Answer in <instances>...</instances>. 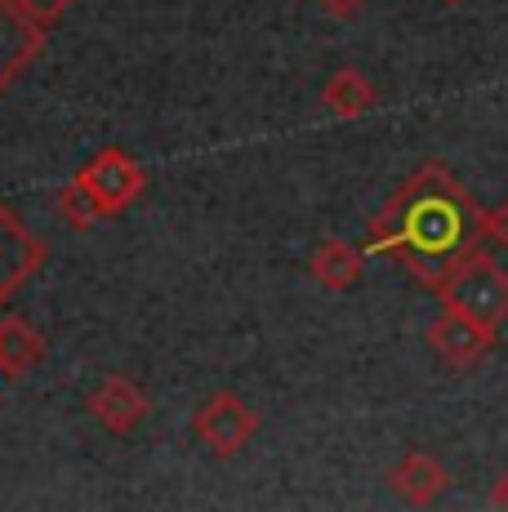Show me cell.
I'll use <instances>...</instances> for the list:
<instances>
[{
    "mask_svg": "<svg viewBox=\"0 0 508 512\" xmlns=\"http://www.w3.org/2000/svg\"><path fill=\"white\" fill-rule=\"evenodd\" d=\"M486 241L491 210H482L442 161H424L370 219L366 254H388L433 290L459 259L486 250Z\"/></svg>",
    "mask_w": 508,
    "mask_h": 512,
    "instance_id": "obj_1",
    "label": "cell"
},
{
    "mask_svg": "<svg viewBox=\"0 0 508 512\" xmlns=\"http://www.w3.org/2000/svg\"><path fill=\"white\" fill-rule=\"evenodd\" d=\"M433 290L442 299V308L468 312L482 326L500 330L508 321V268H500L486 250H473L468 259H459Z\"/></svg>",
    "mask_w": 508,
    "mask_h": 512,
    "instance_id": "obj_2",
    "label": "cell"
},
{
    "mask_svg": "<svg viewBox=\"0 0 508 512\" xmlns=\"http://www.w3.org/2000/svg\"><path fill=\"white\" fill-rule=\"evenodd\" d=\"M259 432V410L246 406L237 392H210L192 410V437L210 450L214 459H232L254 441Z\"/></svg>",
    "mask_w": 508,
    "mask_h": 512,
    "instance_id": "obj_3",
    "label": "cell"
},
{
    "mask_svg": "<svg viewBox=\"0 0 508 512\" xmlns=\"http://www.w3.org/2000/svg\"><path fill=\"white\" fill-rule=\"evenodd\" d=\"M76 183L99 201L103 219H112V214H125L134 201H139L143 187H148V174H143V165L134 161L125 147L112 143V147H99V152L76 170Z\"/></svg>",
    "mask_w": 508,
    "mask_h": 512,
    "instance_id": "obj_4",
    "label": "cell"
},
{
    "mask_svg": "<svg viewBox=\"0 0 508 512\" xmlns=\"http://www.w3.org/2000/svg\"><path fill=\"white\" fill-rule=\"evenodd\" d=\"M495 339H500L495 326H482V321H473L468 312H455V308H442L437 321L428 326V348L451 370H473L495 348Z\"/></svg>",
    "mask_w": 508,
    "mask_h": 512,
    "instance_id": "obj_5",
    "label": "cell"
},
{
    "mask_svg": "<svg viewBox=\"0 0 508 512\" xmlns=\"http://www.w3.org/2000/svg\"><path fill=\"white\" fill-rule=\"evenodd\" d=\"M85 410L94 415L99 428L116 432V437H130V432L143 428V419L152 415V401L134 379H125V374H107V379H99V388L85 397Z\"/></svg>",
    "mask_w": 508,
    "mask_h": 512,
    "instance_id": "obj_6",
    "label": "cell"
},
{
    "mask_svg": "<svg viewBox=\"0 0 508 512\" xmlns=\"http://www.w3.org/2000/svg\"><path fill=\"white\" fill-rule=\"evenodd\" d=\"M45 268V241L23 228L14 210L0 201V303Z\"/></svg>",
    "mask_w": 508,
    "mask_h": 512,
    "instance_id": "obj_7",
    "label": "cell"
},
{
    "mask_svg": "<svg viewBox=\"0 0 508 512\" xmlns=\"http://www.w3.org/2000/svg\"><path fill=\"white\" fill-rule=\"evenodd\" d=\"M45 32L18 0H0V90L23 72L32 58L45 54Z\"/></svg>",
    "mask_w": 508,
    "mask_h": 512,
    "instance_id": "obj_8",
    "label": "cell"
},
{
    "mask_svg": "<svg viewBox=\"0 0 508 512\" xmlns=\"http://www.w3.org/2000/svg\"><path fill=\"white\" fill-rule=\"evenodd\" d=\"M446 481H451V472L437 455H428V450H410L393 464L388 472V486L397 490V499H406L410 508H428L437 495L446 490Z\"/></svg>",
    "mask_w": 508,
    "mask_h": 512,
    "instance_id": "obj_9",
    "label": "cell"
},
{
    "mask_svg": "<svg viewBox=\"0 0 508 512\" xmlns=\"http://www.w3.org/2000/svg\"><path fill=\"white\" fill-rule=\"evenodd\" d=\"M50 343L45 334L23 317H0V374L5 379H27L45 361Z\"/></svg>",
    "mask_w": 508,
    "mask_h": 512,
    "instance_id": "obj_10",
    "label": "cell"
},
{
    "mask_svg": "<svg viewBox=\"0 0 508 512\" xmlns=\"http://www.w3.org/2000/svg\"><path fill=\"white\" fill-rule=\"evenodd\" d=\"M308 272L326 285V290H353V285L366 277V245H348V241H339V236H330V241L317 245Z\"/></svg>",
    "mask_w": 508,
    "mask_h": 512,
    "instance_id": "obj_11",
    "label": "cell"
},
{
    "mask_svg": "<svg viewBox=\"0 0 508 512\" xmlns=\"http://www.w3.org/2000/svg\"><path fill=\"white\" fill-rule=\"evenodd\" d=\"M321 103H326L335 116H344V121H357V116H366L370 107L379 103V90L366 72L339 67V72L326 81V90H321Z\"/></svg>",
    "mask_w": 508,
    "mask_h": 512,
    "instance_id": "obj_12",
    "label": "cell"
},
{
    "mask_svg": "<svg viewBox=\"0 0 508 512\" xmlns=\"http://www.w3.org/2000/svg\"><path fill=\"white\" fill-rule=\"evenodd\" d=\"M54 210L63 214V219L72 223V228H90V223H99V219H103L99 201H94V196L85 192V187L76 183V179H72V183H63V187L54 192Z\"/></svg>",
    "mask_w": 508,
    "mask_h": 512,
    "instance_id": "obj_13",
    "label": "cell"
},
{
    "mask_svg": "<svg viewBox=\"0 0 508 512\" xmlns=\"http://www.w3.org/2000/svg\"><path fill=\"white\" fill-rule=\"evenodd\" d=\"M18 5H23L27 14H32V18H36V23H41V27H54L58 18H63L67 9L76 5V0H18Z\"/></svg>",
    "mask_w": 508,
    "mask_h": 512,
    "instance_id": "obj_14",
    "label": "cell"
},
{
    "mask_svg": "<svg viewBox=\"0 0 508 512\" xmlns=\"http://www.w3.org/2000/svg\"><path fill=\"white\" fill-rule=\"evenodd\" d=\"M491 241H500L508 250V196L491 210Z\"/></svg>",
    "mask_w": 508,
    "mask_h": 512,
    "instance_id": "obj_15",
    "label": "cell"
},
{
    "mask_svg": "<svg viewBox=\"0 0 508 512\" xmlns=\"http://www.w3.org/2000/svg\"><path fill=\"white\" fill-rule=\"evenodd\" d=\"M317 5H326L335 18H357V9L366 5V0H317Z\"/></svg>",
    "mask_w": 508,
    "mask_h": 512,
    "instance_id": "obj_16",
    "label": "cell"
},
{
    "mask_svg": "<svg viewBox=\"0 0 508 512\" xmlns=\"http://www.w3.org/2000/svg\"><path fill=\"white\" fill-rule=\"evenodd\" d=\"M491 504H495V508H508V468L500 472V481L491 486Z\"/></svg>",
    "mask_w": 508,
    "mask_h": 512,
    "instance_id": "obj_17",
    "label": "cell"
},
{
    "mask_svg": "<svg viewBox=\"0 0 508 512\" xmlns=\"http://www.w3.org/2000/svg\"><path fill=\"white\" fill-rule=\"evenodd\" d=\"M442 5H464V0H442Z\"/></svg>",
    "mask_w": 508,
    "mask_h": 512,
    "instance_id": "obj_18",
    "label": "cell"
}]
</instances>
